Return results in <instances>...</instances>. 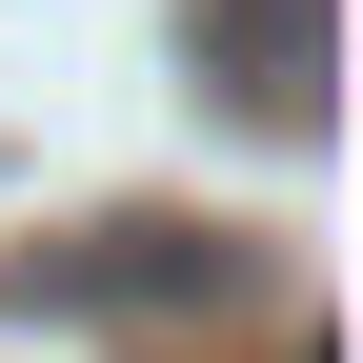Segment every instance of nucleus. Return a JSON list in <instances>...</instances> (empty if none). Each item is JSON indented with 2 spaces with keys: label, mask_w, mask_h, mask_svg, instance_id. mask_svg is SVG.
<instances>
[{
  "label": "nucleus",
  "mask_w": 363,
  "mask_h": 363,
  "mask_svg": "<svg viewBox=\"0 0 363 363\" xmlns=\"http://www.w3.org/2000/svg\"><path fill=\"white\" fill-rule=\"evenodd\" d=\"M182 61H202L242 121L303 142V121H323V0H182Z\"/></svg>",
  "instance_id": "f257e3e1"
},
{
  "label": "nucleus",
  "mask_w": 363,
  "mask_h": 363,
  "mask_svg": "<svg viewBox=\"0 0 363 363\" xmlns=\"http://www.w3.org/2000/svg\"><path fill=\"white\" fill-rule=\"evenodd\" d=\"M303 363H323V343H303Z\"/></svg>",
  "instance_id": "f03ea898"
}]
</instances>
